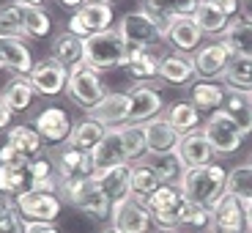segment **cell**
Returning a JSON list of instances; mask_svg holds the SVG:
<instances>
[{
    "instance_id": "1",
    "label": "cell",
    "mask_w": 252,
    "mask_h": 233,
    "mask_svg": "<svg viewBox=\"0 0 252 233\" xmlns=\"http://www.w3.org/2000/svg\"><path fill=\"white\" fill-rule=\"evenodd\" d=\"M129 61V44L118 33V28L94 33L82 38V63L94 71H110V69H124Z\"/></svg>"
},
{
    "instance_id": "2",
    "label": "cell",
    "mask_w": 252,
    "mask_h": 233,
    "mask_svg": "<svg viewBox=\"0 0 252 233\" xmlns=\"http://www.w3.org/2000/svg\"><path fill=\"white\" fill-rule=\"evenodd\" d=\"M184 198L189 203H200V206H214L227 187V170L217 162H208L203 167H187V173L178 181Z\"/></svg>"
},
{
    "instance_id": "3",
    "label": "cell",
    "mask_w": 252,
    "mask_h": 233,
    "mask_svg": "<svg viewBox=\"0 0 252 233\" xmlns=\"http://www.w3.org/2000/svg\"><path fill=\"white\" fill-rule=\"evenodd\" d=\"M63 203L74 206L77 211H82L85 217L96 222H104L110 220L113 214V200L104 195V189L99 187L94 176L91 178H80V181H61V189H58Z\"/></svg>"
},
{
    "instance_id": "4",
    "label": "cell",
    "mask_w": 252,
    "mask_h": 233,
    "mask_svg": "<svg viewBox=\"0 0 252 233\" xmlns=\"http://www.w3.org/2000/svg\"><path fill=\"white\" fill-rule=\"evenodd\" d=\"M118 33L126 38L129 47H137V50H151L154 44L164 41L167 36V28L159 25L151 14H145L143 8L140 11H129L118 19Z\"/></svg>"
},
{
    "instance_id": "5",
    "label": "cell",
    "mask_w": 252,
    "mask_h": 233,
    "mask_svg": "<svg viewBox=\"0 0 252 233\" xmlns=\"http://www.w3.org/2000/svg\"><path fill=\"white\" fill-rule=\"evenodd\" d=\"M203 134H206L208 145L214 148V154H220V157L236 154L241 148V143H244V132L225 110H217V113L208 115L206 124H203Z\"/></svg>"
},
{
    "instance_id": "6",
    "label": "cell",
    "mask_w": 252,
    "mask_h": 233,
    "mask_svg": "<svg viewBox=\"0 0 252 233\" xmlns=\"http://www.w3.org/2000/svg\"><path fill=\"white\" fill-rule=\"evenodd\" d=\"M113 6L104 3V0H85L80 8H74V14L69 17L66 22V31H71L74 36L85 38V36H94V33L101 31H110L113 28Z\"/></svg>"
},
{
    "instance_id": "7",
    "label": "cell",
    "mask_w": 252,
    "mask_h": 233,
    "mask_svg": "<svg viewBox=\"0 0 252 233\" xmlns=\"http://www.w3.org/2000/svg\"><path fill=\"white\" fill-rule=\"evenodd\" d=\"M66 94H69L71 99H74L77 104L88 113V110H94L96 104L110 94V91H107V85H104V80H101L99 71L88 69V66H80V69L69 71Z\"/></svg>"
},
{
    "instance_id": "8",
    "label": "cell",
    "mask_w": 252,
    "mask_h": 233,
    "mask_svg": "<svg viewBox=\"0 0 252 233\" xmlns=\"http://www.w3.org/2000/svg\"><path fill=\"white\" fill-rule=\"evenodd\" d=\"M110 222H113V228L121 231V233H151V228L157 225L154 217H151L148 203L140 200V198H134V195L113 203Z\"/></svg>"
},
{
    "instance_id": "9",
    "label": "cell",
    "mask_w": 252,
    "mask_h": 233,
    "mask_svg": "<svg viewBox=\"0 0 252 233\" xmlns=\"http://www.w3.org/2000/svg\"><path fill=\"white\" fill-rule=\"evenodd\" d=\"M145 203H148L151 217L159 228H178L181 225V214H184V206H187V198H184L178 184H162Z\"/></svg>"
},
{
    "instance_id": "10",
    "label": "cell",
    "mask_w": 252,
    "mask_h": 233,
    "mask_svg": "<svg viewBox=\"0 0 252 233\" xmlns=\"http://www.w3.org/2000/svg\"><path fill=\"white\" fill-rule=\"evenodd\" d=\"M52 165H55L61 181H80V178L96 176L91 151H82V148H77L71 143H63L52 148Z\"/></svg>"
},
{
    "instance_id": "11",
    "label": "cell",
    "mask_w": 252,
    "mask_h": 233,
    "mask_svg": "<svg viewBox=\"0 0 252 233\" xmlns=\"http://www.w3.org/2000/svg\"><path fill=\"white\" fill-rule=\"evenodd\" d=\"M14 200H17V208H19V214L25 217V222H55L63 208V200L58 192L28 189V192H22Z\"/></svg>"
},
{
    "instance_id": "12",
    "label": "cell",
    "mask_w": 252,
    "mask_h": 233,
    "mask_svg": "<svg viewBox=\"0 0 252 233\" xmlns=\"http://www.w3.org/2000/svg\"><path fill=\"white\" fill-rule=\"evenodd\" d=\"M233 58V50L225 44V41H211V44H203L197 52H192V63H195V71L200 80H214L222 77L227 69V63Z\"/></svg>"
},
{
    "instance_id": "13",
    "label": "cell",
    "mask_w": 252,
    "mask_h": 233,
    "mask_svg": "<svg viewBox=\"0 0 252 233\" xmlns=\"http://www.w3.org/2000/svg\"><path fill=\"white\" fill-rule=\"evenodd\" d=\"M33 129H36L38 134H41V140L50 145H63L69 143L71 137V118L66 110L61 107H44L41 113L33 118Z\"/></svg>"
},
{
    "instance_id": "14",
    "label": "cell",
    "mask_w": 252,
    "mask_h": 233,
    "mask_svg": "<svg viewBox=\"0 0 252 233\" xmlns=\"http://www.w3.org/2000/svg\"><path fill=\"white\" fill-rule=\"evenodd\" d=\"M132 96V113H129V124H145V121L162 115L164 110V99L162 91H157L148 82H134L132 88L126 91Z\"/></svg>"
},
{
    "instance_id": "15",
    "label": "cell",
    "mask_w": 252,
    "mask_h": 233,
    "mask_svg": "<svg viewBox=\"0 0 252 233\" xmlns=\"http://www.w3.org/2000/svg\"><path fill=\"white\" fill-rule=\"evenodd\" d=\"M129 113H132V96L126 91H110L94 110H88V118L99 121L110 129V126L129 124Z\"/></svg>"
},
{
    "instance_id": "16",
    "label": "cell",
    "mask_w": 252,
    "mask_h": 233,
    "mask_svg": "<svg viewBox=\"0 0 252 233\" xmlns=\"http://www.w3.org/2000/svg\"><path fill=\"white\" fill-rule=\"evenodd\" d=\"M211 217H214V231L211 233H247L244 203L239 198H233L230 192H225L211 206Z\"/></svg>"
},
{
    "instance_id": "17",
    "label": "cell",
    "mask_w": 252,
    "mask_h": 233,
    "mask_svg": "<svg viewBox=\"0 0 252 233\" xmlns=\"http://www.w3.org/2000/svg\"><path fill=\"white\" fill-rule=\"evenodd\" d=\"M31 82L36 94L41 96H58L66 91V82H69V71L63 69L61 63L55 58H44V61H38L31 71Z\"/></svg>"
},
{
    "instance_id": "18",
    "label": "cell",
    "mask_w": 252,
    "mask_h": 233,
    "mask_svg": "<svg viewBox=\"0 0 252 233\" xmlns=\"http://www.w3.org/2000/svg\"><path fill=\"white\" fill-rule=\"evenodd\" d=\"M145 137H148V157L173 154L178 151V143H181V132L164 115L145 121Z\"/></svg>"
},
{
    "instance_id": "19",
    "label": "cell",
    "mask_w": 252,
    "mask_h": 233,
    "mask_svg": "<svg viewBox=\"0 0 252 233\" xmlns=\"http://www.w3.org/2000/svg\"><path fill=\"white\" fill-rule=\"evenodd\" d=\"M203 36L206 33L197 28L195 17H181L176 19V22H170L167 25V36H164V41L173 47L176 52H197L203 47Z\"/></svg>"
},
{
    "instance_id": "20",
    "label": "cell",
    "mask_w": 252,
    "mask_h": 233,
    "mask_svg": "<svg viewBox=\"0 0 252 233\" xmlns=\"http://www.w3.org/2000/svg\"><path fill=\"white\" fill-rule=\"evenodd\" d=\"M91 159H94L96 173L129 162V159H126V151H124V140H121V126H110L107 134L101 137V143L91 151Z\"/></svg>"
},
{
    "instance_id": "21",
    "label": "cell",
    "mask_w": 252,
    "mask_h": 233,
    "mask_svg": "<svg viewBox=\"0 0 252 233\" xmlns=\"http://www.w3.org/2000/svg\"><path fill=\"white\" fill-rule=\"evenodd\" d=\"M159 77H162L167 85H189V82L197 77L192 55L187 52H167L162 55V66H159Z\"/></svg>"
},
{
    "instance_id": "22",
    "label": "cell",
    "mask_w": 252,
    "mask_h": 233,
    "mask_svg": "<svg viewBox=\"0 0 252 233\" xmlns=\"http://www.w3.org/2000/svg\"><path fill=\"white\" fill-rule=\"evenodd\" d=\"M94 178L99 181V187L104 189V195H107L113 203H118V200H124V198L132 195V165L129 162L96 173Z\"/></svg>"
},
{
    "instance_id": "23",
    "label": "cell",
    "mask_w": 252,
    "mask_h": 233,
    "mask_svg": "<svg viewBox=\"0 0 252 233\" xmlns=\"http://www.w3.org/2000/svg\"><path fill=\"white\" fill-rule=\"evenodd\" d=\"M195 8H197V0H143V11L151 14L164 28L181 17H192Z\"/></svg>"
},
{
    "instance_id": "24",
    "label": "cell",
    "mask_w": 252,
    "mask_h": 233,
    "mask_svg": "<svg viewBox=\"0 0 252 233\" xmlns=\"http://www.w3.org/2000/svg\"><path fill=\"white\" fill-rule=\"evenodd\" d=\"M178 157L184 159V165H187V167H203V165L214 162V148L208 145L203 129L189 132V134H181V143H178Z\"/></svg>"
},
{
    "instance_id": "25",
    "label": "cell",
    "mask_w": 252,
    "mask_h": 233,
    "mask_svg": "<svg viewBox=\"0 0 252 233\" xmlns=\"http://www.w3.org/2000/svg\"><path fill=\"white\" fill-rule=\"evenodd\" d=\"M0 58L6 63V69H11L19 77H31L33 66H36L33 52L28 50V44L22 38H6V41H0Z\"/></svg>"
},
{
    "instance_id": "26",
    "label": "cell",
    "mask_w": 252,
    "mask_h": 233,
    "mask_svg": "<svg viewBox=\"0 0 252 233\" xmlns=\"http://www.w3.org/2000/svg\"><path fill=\"white\" fill-rule=\"evenodd\" d=\"M52 58H55L66 71H74V69H80V66H85V63H82V38L74 36L71 31L58 33V36L52 38Z\"/></svg>"
},
{
    "instance_id": "27",
    "label": "cell",
    "mask_w": 252,
    "mask_h": 233,
    "mask_svg": "<svg viewBox=\"0 0 252 233\" xmlns=\"http://www.w3.org/2000/svg\"><path fill=\"white\" fill-rule=\"evenodd\" d=\"M159 66H162V58H157L151 50L129 47V61H126L124 69L129 71L134 82H151L154 77H159Z\"/></svg>"
},
{
    "instance_id": "28",
    "label": "cell",
    "mask_w": 252,
    "mask_h": 233,
    "mask_svg": "<svg viewBox=\"0 0 252 233\" xmlns=\"http://www.w3.org/2000/svg\"><path fill=\"white\" fill-rule=\"evenodd\" d=\"M225 94H227V88L222 82L200 80V82L192 85V91H189V101H195V107L203 110V113H217V110H222V104H225Z\"/></svg>"
},
{
    "instance_id": "29",
    "label": "cell",
    "mask_w": 252,
    "mask_h": 233,
    "mask_svg": "<svg viewBox=\"0 0 252 233\" xmlns=\"http://www.w3.org/2000/svg\"><path fill=\"white\" fill-rule=\"evenodd\" d=\"M222 110H225V113L239 124V129L244 132V137H247V134H252V94L227 88Z\"/></svg>"
},
{
    "instance_id": "30",
    "label": "cell",
    "mask_w": 252,
    "mask_h": 233,
    "mask_svg": "<svg viewBox=\"0 0 252 233\" xmlns=\"http://www.w3.org/2000/svg\"><path fill=\"white\" fill-rule=\"evenodd\" d=\"M222 41L233 50V55H252V17H233L222 33Z\"/></svg>"
},
{
    "instance_id": "31",
    "label": "cell",
    "mask_w": 252,
    "mask_h": 233,
    "mask_svg": "<svg viewBox=\"0 0 252 233\" xmlns=\"http://www.w3.org/2000/svg\"><path fill=\"white\" fill-rule=\"evenodd\" d=\"M19 17H22V28H25V36L31 38H44L50 36L52 19L47 14L44 6H36V3H25V0H17Z\"/></svg>"
},
{
    "instance_id": "32",
    "label": "cell",
    "mask_w": 252,
    "mask_h": 233,
    "mask_svg": "<svg viewBox=\"0 0 252 233\" xmlns=\"http://www.w3.org/2000/svg\"><path fill=\"white\" fill-rule=\"evenodd\" d=\"M28 170H31V189H36V192H58L61 189V176H58L50 157L31 159Z\"/></svg>"
},
{
    "instance_id": "33",
    "label": "cell",
    "mask_w": 252,
    "mask_h": 233,
    "mask_svg": "<svg viewBox=\"0 0 252 233\" xmlns=\"http://www.w3.org/2000/svg\"><path fill=\"white\" fill-rule=\"evenodd\" d=\"M195 22L203 33H225V28L230 25V17L217 6L214 0H197V8H195Z\"/></svg>"
},
{
    "instance_id": "34",
    "label": "cell",
    "mask_w": 252,
    "mask_h": 233,
    "mask_svg": "<svg viewBox=\"0 0 252 233\" xmlns=\"http://www.w3.org/2000/svg\"><path fill=\"white\" fill-rule=\"evenodd\" d=\"M162 187L157 170L151 167L148 157L140 159V162H132V195L140 198V200H148V198Z\"/></svg>"
},
{
    "instance_id": "35",
    "label": "cell",
    "mask_w": 252,
    "mask_h": 233,
    "mask_svg": "<svg viewBox=\"0 0 252 233\" xmlns=\"http://www.w3.org/2000/svg\"><path fill=\"white\" fill-rule=\"evenodd\" d=\"M222 80H225V88L252 94V55H233Z\"/></svg>"
},
{
    "instance_id": "36",
    "label": "cell",
    "mask_w": 252,
    "mask_h": 233,
    "mask_svg": "<svg viewBox=\"0 0 252 233\" xmlns=\"http://www.w3.org/2000/svg\"><path fill=\"white\" fill-rule=\"evenodd\" d=\"M3 99H6V104L14 110V113H25V110L33 104V99H36V88H33L31 77H19L17 74L6 88H3Z\"/></svg>"
},
{
    "instance_id": "37",
    "label": "cell",
    "mask_w": 252,
    "mask_h": 233,
    "mask_svg": "<svg viewBox=\"0 0 252 233\" xmlns=\"http://www.w3.org/2000/svg\"><path fill=\"white\" fill-rule=\"evenodd\" d=\"M164 118L170 121L181 134H189V132H197V126H200V110L195 107V101L178 99V101H173L170 107H167Z\"/></svg>"
},
{
    "instance_id": "38",
    "label": "cell",
    "mask_w": 252,
    "mask_h": 233,
    "mask_svg": "<svg viewBox=\"0 0 252 233\" xmlns=\"http://www.w3.org/2000/svg\"><path fill=\"white\" fill-rule=\"evenodd\" d=\"M6 143L17 145L19 151L25 154L28 159H36L41 157V151H44V140H41V134L33 129V126H25V124H19V126H11L6 134Z\"/></svg>"
},
{
    "instance_id": "39",
    "label": "cell",
    "mask_w": 252,
    "mask_h": 233,
    "mask_svg": "<svg viewBox=\"0 0 252 233\" xmlns=\"http://www.w3.org/2000/svg\"><path fill=\"white\" fill-rule=\"evenodd\" d=\"M107 134V126L99 124V121L94 118H82L74 124V129H71V137L69 143L77 145V148H82V151H94L96 145L101 143V137Z\"/></svg>"
},
{
    "instance_id": "40",
    "label": "cell",
    "mask_w": 252,
    "mask_h": 233,
    "mask_svg": "<svg viewBox=\"0 0 252 233\" xmlns=\"http://www.w3.org/2000/svg\"><path fill=\"white\" fill-rule=\"evenodd\" d=\"M121 140L129 165L148 157V137H145V124H124L121 126Z\"/></svg>"
},
{
    "instance_id": "41",
    "label": "cell",
    "mask_w": 252,
    "mask_h": 233,
    "mask_svg": "<svg viewBox=\"0 0 252 233\" xmlns=\"http://www.w3.org/2000/svg\"><path fill=\"white\" fill-rule=\"evenodd\" d=\"M225 192H230L233 198H239L241 203H252V162H241L233 170H227V187Z\"/></svg>"
},
{
    "instance_id": "42",
    "label": "cell",
    "mask_w": 252,
    "mask_h": 233,
    "mask_svg": "<svg viewBox=\"0 0 252 233\" xmlns=\"http://www.w3.org/2000/svg\"><path fill=\"white\" fill-rule=\"evenodd\" d=\"M31 189V170L25 167H6L0 165V195L19 198L22 192Z\"/></svg>"
},
{
    "instance_id": "43",
    "label": "cell",
    "mask_w": 252,
    "mask_h": 233,
    "mask_svg": "<svg viewBox=\"0 0 252 233\" xmlns=\"http://www.w3.org/2000/svg\"><path fill=\"white\" fill-rule=\"evenodd\" d=\"M148 162H151V167L157 170V176H159L162 184H178L181 176L187 173V165H184L181 157H178V151L162 154V157H148Z\"/></svg>"
},
{
    "instance_id": "44",
    "label": "cell",
    "mask_w": 252,
    "mask_h": 233,
    "mask_svg": "<svg viewBox=\"0 0 252 233\" xmlns=\"http://www.w3.org/2000/svg\"><path fill=\"white\" fill-rule=\"evenodd\" d=\"M25 28H22V17H19L17 3H0V41L6 38H22Z\"/></svg>"
},
{
    "instance_id": "45",
    "label": "cell",
    "mask_w": 252,
    "mask_h": 233,
    "mask_svg": "<svg viewBox=\"0 0 252 233\" xmlns=\"http://www.w3.org/2000/svg\"><path fill=\"white\" fill-rule=\"evenodd\" d=\"M181 228H195V231H214V217H211V208L200 206V203H189L184 206L181 214Z\"/></svg>"
},
{
    "instance_id": "46",
    "label": "cell",
    "mask_w": 252,
    "mask_h": 233,
    "mask_svg": "<svg viewBox=\"0 0 252 233\" xmlns=\"http://www.w3.org/2000/svg\"><path fill=\"white\" fill-rule=\"evenodd\" d=\"M0 233H25V217L8 195H0Z\"/></svg>"
},
{
    "instance_id": "47",
    "label": "cell",
    "mask_w": 252,
    "mask_h": 233,
    "mask_svg": "<svg viewBox=\"0 0 252 233\" xmlns=\"http://www.w3.org/2000/svg\"><path fill=\"white\" fill-rule=\"evenodd\" d=\"M28 162H31V159L19 151L17 145H11V143L0 145V165H6V167H25Z\"/></svg>"
},
{
    "instance_id": "48",
    "label": "cell",
    "mask_w": 252,
    "mask_h": 233,
    "mask_svg": "<svg viewBox=\"0 0 252 233\" xmlns=\"http://www.w3.org/2000/svg\"><path fill=\"white\" fill-rule=\"evenodd\" d=\"M11 118H14V110L8 107L3 94H0V129H11Z\"/></svg>"
},
{
    "instance_id": "49",
    "label": "cell",
    "mask_w": 252,
    "mask_h": 233,
    "mask_svg": "<svg viewBox=\"0 0 252 233\" xmlns=\"http://www.w3.org/2000/svg\"><path fill=\"white\" fill-rule=\"evenodd\" d=\"M25 233H61L52 222H25Z\"/></svg>"
},
{
    "instance_id": "50",
    "label": "cell",
    "mask_w": 252,
    "mask_h": 233,
    "mask_svg": "<svg viewBox=\"0 0 252 233\" xmlns=\"http://www.w3.org/2000/svg\"><path fill=\"white\" fill-rule=\"evenodd\" d=\"M214 3H217V6H220L222 11H225L227 17H230V19H233L236 14L241 11V0H214Z\"/></svg>"
},
{
    "instance_id": "51",
    "label": "cell",
    "mask_w": 252,
    "mask_h": 233,
    "mask_svg": "<svg viewBox=\"0 0 252 233\" xmlns=\"http://www.w3.org/2000/svg\"><path fill=\"white\" fill-rule=\"evenodd\" d=\"M244 220H247V231H252V203L244 206Z\"/></svg>"
},
{
    "instance_id": "52",
    "label": "cell",
    "mask_w": 252,
    "mask_h": 233,
    "mask_svg": "<svg viewBox=\"0 0 252 233\" xmlns=\"http://www.w3.org/2000/svg\"><path fill=\"white\" fill-rule=\"evenodd\" d=\"M58 3H63L66 8H80L82 3H85V0H58Z\"/></svg>"
},
{
    "instance_id": "53",
    "label": "cell",
    "mask_w": 252,
    "mask_h": 233,
    "mask_svg": "<svg viewBox=\"0 0 252 233\" xmlns=\"http://www.w3.org/2000/svg\"><path fill=\"white\" fill-rule=\"evenodd\" d=\"M241 11L244 17H252V0H241Z\"/></svg>"
},
{
    "instance_id": "54",
    "label": "cell",
    "mask_w": 252,
    "mask_h": 233,
    "mask_svg": "<svg viewBox=\"0 0 252 233\" xmlns=\"http://www.w3.org/2000/svg\"><path fill=\"white\" fill-rule=\"evenodd\" d=\"M154 233H176V228H157Z\"/></svg>"
},
{
    "instance_id": "55",
    "label": "cell",
    "mask_w": 252,
    "mask_h": 233,
    "mask_svg": "<svg viewBox=\"0 0 252 233\" xmlns=\"http://www.w3.org/2000/svg\"><path fill=\"white\" fill-rule=\"evenodd\" d=\"M25 3H36V6H41V3H44V0H25Z\"/></svg>"
},
{
    "instance_id": "56",
    "label": "cell",
    "mask_w": 252,
    "mask_h": 233,
    "mask_svg": "<svg viewBox=\"0 0 252 233\" xmlns=\"http://www.w3.org/2000/svg\"><path fill=\"white\" fill-rule=\"evenodd\" d=\"M101 233H121V231H115V228H107V231H101Z\"/></svg>"
},
{
    "instance_id": "57",
    "label": "cell",
    "mask_w": 252,
    "mask_h": 233,
    "mask_svg": "<svg viewBox=\"0 0 252 233\" xmlns=\"http://www.w3.org/2000/svg\"><path fill=\"white\" fill-rule=\"evenodd\" d=\"M0 69H6V63H3V58H0Z\"/></svg>"
},
{
    "instance_id": "58",
    "label": "cell",
    "mask_w": 252,
    "mask_h": 233,
    "mask_svg": "<svg viewBox=\"0 0 252 233\" xmlns=\"http://www.w3.org/2000/svg\"><path fill=\"white\" fill-rule=\"evenodd\" d=\"M104 3H113V0H104Z\"/></svg>"
},
{
    "instance_id": "59",
    "label": "cell",
    "mask_w": 252,
    "mask_h": 233,
    "mask_svg": "<svg viewBox=\"0 0 252 233\" xmlns=\"http://www.w3.org/2000/svg\"><path fill=\"white\" fill-rule=\"evenodd\" d=\"M247 233H252V231H247Z\"/></svg>"
},
{
    "instance_id": "60",
    "label": "cell",
    "mask_w": 252,
    "mask_h": 233,
    "mask_svg": "<svg viewBox=\"0 0 252 233\" xmlns=\"http://www.w3.org/2000/svg\"><path fill=\"white\" fill-rule=\"evenodd\" d=\"M250 162H252V159H250Z\"/></svg>"
}]
</instances>
